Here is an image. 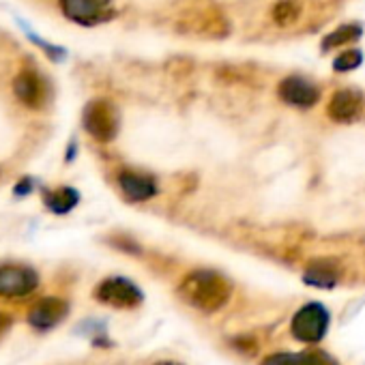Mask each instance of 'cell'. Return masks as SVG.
Returning <instances> with one entry per match:
<instances>
[{
    "label": "cell",
    "mask_w": 365,
    "mask_h": 365,
    "mask_svg": "<svg viewBox=\"0 0 365 365\" xmlns=\"http://www.w3.org/2000/svg\"><path fill=\"white\" fill-rule=\"evenodd\" d=\"M262 365H299V354L294 352H275L262 361Z\"/></svg>",
    "instance_id": "obj_18"
},
{
    "label": "cell",
    "mask_w": 365,
    "mask_h": 365,
    "mask_svg": "<svg viewBox=\"0 0 365 365\" xmlns=\"http://www.w3.org/2000/svg\"><path fill=\"white\" fill-rule=\"evenodd\" d=\"M339 279V271L331 260H316L305 271V282L316 288H333Z\"/></svg>",
    "instance_id": "obj_12"
},
{
    "label": "cell",
    "mask_w": 365,
    "mask_h": 365,
    "mask_svg": "<svg viewBox=\"0 0 365 365\" xmlns=\"http://www.w3.org/2000/svg\"><path fill=\"white\" fill-rule=\"evenodd\" d=\"M363 110V97L361 93L352 91V88H344V91H337L327 108L329 116L337 123H350L354 120Z\"/></svg>",
    "instance_id": "obj_10"
},
{
    "label": "cell",
    "mask_w": 365,
    "mask_h": 365,
    "mask_svg": "<svg viewBox=\"0 0 365 365\" xmlns=\"http://www.w3.org/2000/svg\"><path fill=\"white\" fill-rule=\"evenodd\" d=\"M11 322H14V318H11V316H7V314L0 312V335H3V333L11 327Z\"/></svg>",
    "instance_id": "obj_19"
},
{
    "label": "cell",
    "mask_w": 365,
    "mask_h": 365,
    "mask_svg": "<svg viewBox=\"0 0 365 365\" xmlns=\"http://www.w3.org/2000/svg\"><path fill=\"white\" fill-rule=\"evenodd\" d=\"M118 185H120L125 198L131 202H144L157 194L155 180L148 174H140V172H120Z\"/></svg>",
    "instance_id": "obj_11"
},
{
    "label": "cell",
    "mask_w": 365,
    "mask_h": 365,
    "mask_svg": "<svg viewBox=\"0 0 365 365\" xmlns=\"http://www.w3.org/2000/svg\"><path fill=\"white\" fill-rule=\"evenodd\" d=\"M299 365H337V363L322 350H307V352H299Z\"/></svg>",
    "instance_id": "obj_17"
},
{
    "label": "cell",
    "mask_w": 365,
    "mask_h": 365,
    "mask_svg": "<svg viewBox=\"0 0 365 365\" xmlns=\"http://www.w3.org/2000/svg\"><path fill=\"white\" fill-rule=\"evenodd\" d=\"M39 286V275L35 269L24 264H5L0 267V297L16 299L26 297Z\"/></svg>",
    "instance_id": "obj_5"
},
{
    "label": "cell",
    "mask_w": 365,
    "mask_h": 365,
    "mask_svg": "<svg viewBox=\"0 0 365 365\" xmlns=\"http://www.w3.org/2000/svg\"><path fill=\"white\" fill-rule=\"evenodd\" d=\"M14 91L29 108H41L46 101V84L35 69H22L14 80Z\"/></svg>",
    "instance_id": "obj_9"
},
{
    "label": "cell",
    "mask_w": 365,
    "mask_h": 365,
    "mask_svg": "<svg viewBox=\"0 0 365 365\" xmlns=\"http://www.w3.org/2000/svg\"><path fill=\"white\" fill-rule=\"evenodd\" d=\"M95 297H97V301H101L110 307H118V309H131V307H138L142 303L140 288L125 277L103 279L97 286Z\"/></svg>",
    "instance_id": "obj_4"
},
{
    "label": "cell",
    "mask_w": 365,
    "mask_h": 365,
    "mask_svg": "<svg viewBox=\"0 0 365 365\" xmlns=\"http://www.w3.org/2000/svg\"><path fill=\"white\" fill-rule=\"evenodd\" d=\"M67 20L76 24H97L110 16V0H58Z\"/></svg>",
    "instance_id": "obj_6"
},
{
    "label": "cell",
    "mask_w": 365,
    "mask_h": 365,
    "mask_svg": "<svg viewBox=\"0 0 365 365\" xmlns=\"http://www.w3.org/2000/svg\"><path fill=\"white\" fill-rule=\"evenodd\" d=\"M155 365H180V363H176V361H159Z\"/></svg>",
    "instance_id": "obj_20"
},
{
    "label": "cell",
    "mask_w": 365,
    "mask_h": 365,
    "mask_svg": "<svg viewBox=\"0 0 365 365\" xmlns=\"http://www.w3.org/2000/svg\"><path fill=\"white\" fill-rule=\"evenodd\" d=\"M359 37H361V29L354 26V24H348V26H341V29H337L335 33H331V35L324 39L322 48H324V50L339 48V46L350 43V41H354V39H359Z\"/></svg>",
    "instance_id": "obj_14"
},
{
    "label": "cell",
    "mask_w": 365,
    "mask_h": 365,
    "mask_svg": "<svg viewBox=\"0 0 365 365\" xmlns=\"http://www.w3.org/2000/svg\"><path fill=\"white\" fill-rule=\"evenodd\" d=\"M78 200H80V196H78V192L71 190V187H61V190H52V192H46V194H43L46 207H48L52 213H58V215L69 213V211L78 205Z\"/></svg>",
    "instance_id": "obj_13"
},
{
    "label": "cell",
    "mask_w": 365,
    "mask_h": 365,
    "mask_svg": "<svg viewBox=\"0 0 365 365\" xmlns=\"http://www.w3.org/2000/svg\"><path fill=\"white\" fill-rule=\"evenodd\" d=\"M178 294L192 307L211 314V312L222 309L230 301L232 286L224 275H220L215 271L200 269V271L185 275V279H182L178 286Z\"/></svg>",
    "instance_id": "obj_1"
},
{
    "label": "cell",
    "mask_w": 365,
    "mask_h": 365,
    "mask_svg": "<svg viewBox=\"0 0 365 365\" xmlns=\"http://www.w3.org/2000/svg\"><path fill=\"white\" fill-rule=\"evenodd\" d=\"M329 312L320 303H307L292 318V335L305 344L320 341L329 329Z\"/></svg>",
    "instance_id": "obj_2"
},
{
    "label": "cell",
    "mask_w": 365,
    "mask_h": 365,
    "mask_svg": "<svg viewBox=\"0 0 365 365\" xmlns=\"http://www.w3.org/2000/svg\"><path fill=\"white\" fill-rule=\"evenodd\" d=\"M279 97L297 108H312L320 99V91L316 84L301 76H290L279 84Z\"/></svg>",
    "instance_id": "obj_8"
},
{
    "label": "cell",
    "mask_w": 365,
    "mask_h": 365,
    "mask_svg": "<svg viewBox=\"0 0 365 365\" xmlns=\"http://www.w3.org/2000/svg\"><path fill=\"white\" fill-rule=\"evenodd\" d=\"M84 129L99 142H110L114 140L116 131H118V116L116 110L110 101L106 99H97L91 101L84 110Z\"/></svg>",
    "instance_id": "obj_3"
},
{
    "label": "cell",
    "mask_w": 365,
    "mask_h": 365,
    "mask_svg": "<svg viewBox=\"0 0 365 365\" xmlns=\"http://www.w3.org/2000/svg\"><path fill=\"white\" fill-rule=\"evenodd\" d=\"M299 16H301V7L297 0H282V3H277L273 7V20L282 26L297 22Z\"/></svg>",
    "instance_id": "obj_15"
},
{
    "label": "cell",
    "mask_w": 365,
    "mask_h": 365,
    "mask_svg": "<svg viewBox=\"0 0 365 365\" xmlns=\"http://www.w3.org/2000/svg\"><path fill=\"white\" fill-rule=\"evenodd\" d=\"M67 314H69L67 301L56 299V297H48V299H41L33 305V309L29 312V322L37 331H50L56 324H61Z\"/></svg>",
    "instance_id": "obj_7"
},
{
    "label": "cell",
    "mask_w": 365,
    "mask_h": 365,
    "mask_svg": "<svg viewBox=\"0 0 365 365\" xmlns=\"http://www.w3.org/2000/svg\"><path fill=\"white\" fill-rule=\"evenodd\" d=\"M361 61H363L361 52L359 50H350V52L339 54L333 61V67H335V71H350V69H356L361 65Z\"/></svg>",
    "instance_id": "obj_16"
}]
</instances>
